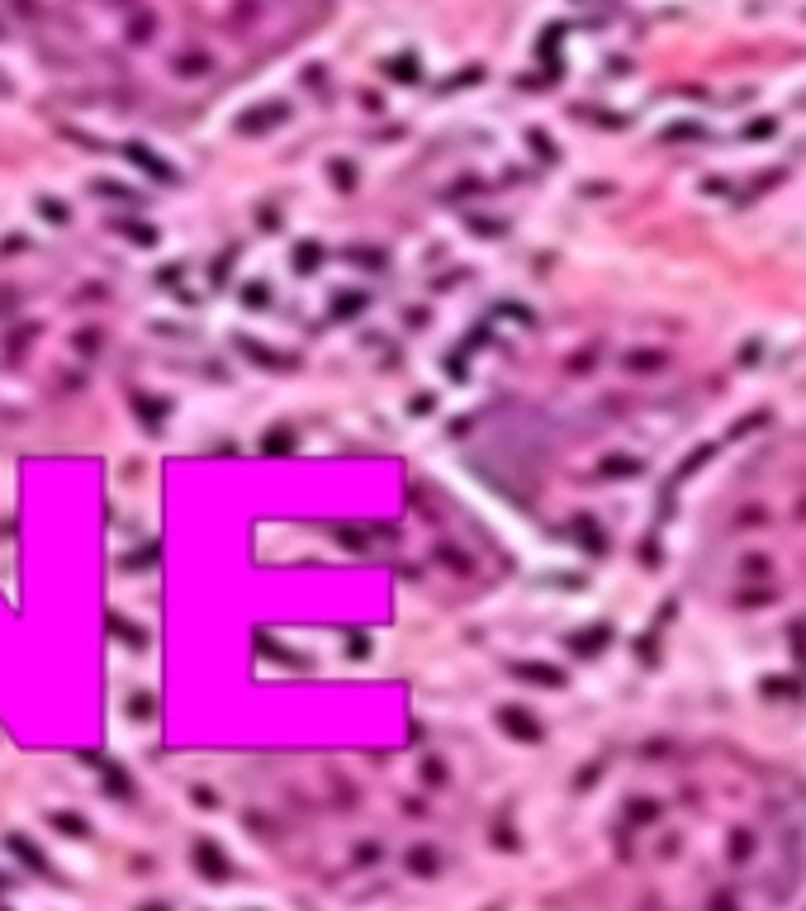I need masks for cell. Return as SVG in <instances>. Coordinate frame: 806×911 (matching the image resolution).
Returning <instances> with one entry per match:
<instances>
[{
    "label": "cell",
    "instance_id": "obj_1",
    "mask_svg": "<svg viewBox=\"0 0 806 911\" xmlns=\"http://www.w3.org/2000/svg\"><path fill=\"white\" fill-rule=\"evenodd\" d=\"M712 911H740V907H735V897H730V892H721V897L712 902Z\"/></svg>",
    "mask_w": 806,
    "mask_h": 911
}]
</instances>
